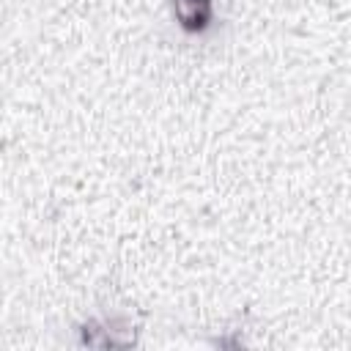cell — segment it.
Here are the masks:
<instances>
[{
    "label": "cell",
    "mask_w": 351,
    "mask_h": 351,
    "mask_svg": "<svg viewBox=\"0 0 351 351\" xmlns=\"http://www.w3.org/2000/svg\"><path fill=\"white\" fill-rule=\"evenodd\" d=\"M173 14L184 30L200 33L208 27L214 16V3L211 0H173Z\"/></svg>",
    "instance_id": "obj_1"
}]
</instances>
